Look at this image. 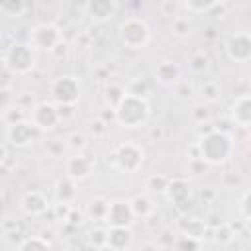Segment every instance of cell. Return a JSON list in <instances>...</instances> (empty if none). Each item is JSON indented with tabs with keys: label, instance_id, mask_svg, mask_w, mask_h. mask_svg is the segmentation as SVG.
Wrapping results in <instances>:
<instances>
[{
	"label": "cell",
	"instance_id": "6da1fadb",
	"mask_svg": "<svg viewBox=\"0 0 251 251\" xmlns=\"http://www.w3.org/2000/svg\"><path fill=\"white\" fill-rule=\"evenodd\" d=\"M16 59H18V63L12 67L14 71H27V69L33 65V57L29 55V51H27L24 45H12V49L6 51V55H4L6 65H8V63H14Z\"/></svg>",
	"mask_w": 251,
	"mask_h": 251
},
{
	"label": "cell",
	"instance_id": "7a4b0ae2",
	"mask_svg": "<svg viewBox=\"0 0 251 251\" xmlns=\"http://www.w3.org/2000/svg\"><path fill=\"white\" fill-rule=\"evenodd\" d=\"M6 133H8V139L16 145H25L31 141V126L27 124H10Z\"/></svg>",
	"mask_w": 251,
	"mask_h": 251
},
{
	"label": "cell",
	"instance_id": "3957f363",
	"mask_svg": "<svg viewBox=\"0 0 251 251\" xmlns=\"http://www.w3.org/2000/svg\"><path fill=\"white\" fill-rule=\"evenodd\" d=\"M20 251H33V249H31V243H29V241H25V243L20 247ZM41 251H49V249H47V247H43Z\"/></svg>",
	"mask_w": 251,
	"mask_h": 251
}]
</instances>
